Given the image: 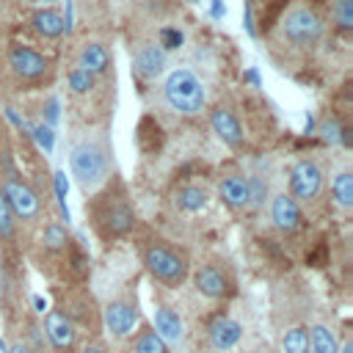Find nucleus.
<instances>
[{"label": "nucleus", "mask_w": 353, "mask_h": 353, "mask_svg": "<svg viewBox=\"0 0 353 353\" xmlns=\"http://www.w3.org/2000/svg\"><path fill=\"white\" fill-rule=\"evenodd\" d=\"M163 94H165V102L176 110V113H199L204 108V85L201 80L188 72V69H176L165 77V85H163Z\"/></svg>", "instance_id": "1"}, {"label": "nucleus", "mask_w": 353, "mask_h": 353, "mask_svg": "<svg viewBox=\"0 0 353 353\" xmlns=\"http://www.w3.org/2000/svg\"><path fill=\"white\" fill-rule=\"evenodd\" d=\"M143 265L165 287H179L185 281V276H188V259H185V254H179L176 248H171L165 243H152L143 251Z\"/></svg>", "instance_id": "2"}, {"label": "nucleus", "mask_w": 353, "mask_h": 353, "mask_svg": "<svg viewBox=\"0 0 353 353\" xmlns=\"http://www.w3.org/2000/svg\"><path fill=\"white\" fill-rule=\"evenodd\" d=\"M69 163H72V171L77 176V182L85 188V190H94L105 174H108V163H105V154L97 143H77L69 154Z\"/></svg>", "instance_id": "3"}, {"label": "nucleus", "mask_w": 353, "mask_h": 353, "mask_svg": "<svg viewBox=\"0 0 353 353\" xmlns=\"http://www.w3.org/2000/svg\"><path fill=\"white\" fill-rule=\"evenodd\" d=\"M99 199H102V204H99V210H97V223L102 226V232H105L108 237H121V234H127V232L132 229V223H135V212H132V207L127 204L124 193H121V196L105 193V196H99Z\"/></svg>", "instance_id": "4"}, {"label": "nucleus", "mask_w": 353, "mask_h": 353, "mask_svg": "<svg viewBox=\"0 0 353 353\" xmlns=\"http://www.w3.org/2000/svg\"><path fill=\"white\" fill-rule=\"evenodd\" d=\"M3 196H6V201H8V207H11V212H14V218H22V221H33L36 215H39V210H41V204H39V196H36V190L28 185V182H22L14 171H8L6 174V179H3Z\"/></svg>", "instance_id": "5"}, {"label": "nucleus", "mask_w": 353, "mask_h": 353, "mask_svg": "<svg viewBox=\"0 0 353 353\" xmlns=\"http://www.w3.org/2000/svg\"><path fill=\"white\" fill-rule=\"evenodd\" d=\"M281 30L292 44H314L323 33V22L312 8H292L284 17Z\"/></svg>", "instance_id": "6"}, {"label": "nucleus", "mask_w": 353, "mask_h": 353, "mask_svg": "<svg viewBox=\"0 0 353 353\" xmlns=\"http://www.w3.org/2000/svg\"><path fill=\"white\" fill-rule=\"evenodd\" d=\"M290 190H292V199L298 201H314L323 190V171L317 163L312 160H298L292 168H290Z\"/></svg>", "instance_id": "7"}, {"label": "nucleus", "mask_w": 353, "mask_h": 353, "mask_svg": "<svg viewBox=\"0 0 353 353\" xmlns=\"http://www.w3.org/2000/svg\"><path fill=\"white\" fill-rule=\"evenodd\" d=\"M102 320H105V328L113 336H130L132 328L138 325V306L130 298H116L105 306Z\"/></svg>", "instance_id": "8"}, {"label": "nucleus", "mask_w": 353, "mask_h": 353, "mask_svg": "<svg viewBox=\"0 0 353 353\" xmlns=\"http://www.w3.org/2000/svg\"><path fill=\"white\" fill-rule=\"evenodd\" d=\"M8 63L14 69V74H19L22 80H36L47 72V61L44 55H39L36 50L30 47H22V44H14L8 50Z\"/></svg>", "instance_id": "9"}, {"label": "nucleus", "mask_w": 353, "mask_h": 353, "mask_svg": "<svg viewBox=\"0 0 353 353\" xmlns=\"http://www.w3.org/2000/svg\"><path fill=\"white\" fill-rule=\"evenodd\" d=\"M44 331H47L50 342H52L58 350H72V347H74L77 331H74V323L69 320L66 312H50V314L44 317Z\"/></svg>", "instance_id": "10"}, {"label": "nucleus", "mask_w": 353, "mask_h": 353, "mask_svg": "<svg viewBox=\"0 0 353 353\" xmlns=\"http://www.w3.org/2000/svg\"><path fill=\"white\" fill-rule=\"evenodd\" d=\"M154 331H157V336H160L165 345H179V342H182L185 325H182V317L176 314L174 306L160 303V306L154 309Z\"/></svg>", "instance_id": "11"}, {"label": "nucleus", "mask_w": 353, "mask_h": 353, "mask_svg": "<svg viewBox=\"0 0 353 353\" xmlns=\"http://www.w3.org/2000/svg\"><path fill=\"white\" fill-rule=\"evenodd\" d=\"M193 281H196V290H199L201 295H207V298H223V295H229V290H232L226 273H223L221 268H215V265L199 268L196 276H193Z\"/></svg>", "instance_id": "12"}, {"label": "nucleus", "mask_w": 353, "mask_h": 353, "mask_svg": "<svg viewBox=\"0 0 353 353\" xmlns=\"http://www.w3.org/2000/svg\"><path fill=\"white\" fill-rule=\"evenodd\" d=\"M207 334H210V342L215 350H232L243 339V325L232 317H215L210 323Z\"/></svg>", "instance_id": "13"}, {"label": "nucleus", "mask_w": 353, "mask_h": 353, "mask_svg": "<svg viewBox=\"0 0 353 353\" xmlns=\"http://www.w3.org/2000/svg\"><path fill=\"white\" fill-rule=\"evenodd\" d=\"M270 215H273V221H276V226H279L281 232H295V229L301 226V210H298L295 199L287 196V193H279V196L273 199Z\"/></svg>", "instance_id": "14"}, {"label": "nucleus", "mask_w": 353, "mask_h": 353, "mask_svg": "<svg viewBox=\"0 0 353 353\" xmlns=\"http://www.w3.org/2000/svg\"><path fill=\"white\" fill-rule=\"evenodd\" d=\"M210 124H212V130L218 132V138H221V141H226L229 146H240V143H243V130H240L237 119H234L229 110H223V108L212 110Z\"/></svg>", "instance_id": "15"}, {"label": "nucleus", "mask_w": 353, "mask_h": 353, "mask_svg": "<svg viewBox=\"0 0 353 353\" xmlns=\"http://www.w3.org/2000/svg\"><path fill=\"white\" fill-rule=\"evenodd\" d=\"M218 193L229 207H245L248 204V179L240 174H229L221 179Z\"/></svg>", "instance_id": "16"}, {"label": "nucleus", "mask_w": 353, "mask_h": 353, "mask_svg": "<svg viewBox=\"0 0 353 353\" xmlns=\"http://www.w3.org/2000/svg\"><path fill=\"white\" fill-rule=\"evenodd\" d=\"M33 28L44 39H58L63 33V17L58 11H52V8H39L33 14Z\"/></svg>", "instance_id": "17"}, {"label": "nucleus", "mask_w": 353, "mask_h": 353, "mask_svg": "<svg viewBox=\"0 0 353 353\" xmlns=\"http://www.w3.org/2000/svg\"><path fill=\"white\" fill-rule=\"evenodd\" d=\"M163 66H165V55H163V50H154V47L141 50L135 58V69L141 77H157L163 72Z\"/></svg>", "instance_id": "18"}, {"label": "nucleus", "mask_w": 353, "mask_h": 353, "mask_svg": "<svg viewBox=\"0 0 353 353\" xmlns=\"http://www.w3.org/2000/svg\"><path fill=\"white\" fill-rule=\"evenodd\" d=\"M132 353H168V345L157 336V331L152 325H143L141 331H135Z\"/></svg>", "instance_id": "19"}, {"label": "nucleus", "mask_w": 353, "mask_h": 353, "mask_svg": "<svg viewBox=\"0 0 353 353\" xmlns=\"http://www.w3.org/2000/svg\"><path fill=\"white\" fill-rule=\"evenodd\" d=\"M83 72H88L91 77L94 74H99V72H105L108 69V52H105V47L102 44H88L83 52H80V63H77Z\"/></svg>", "instance_id": "20"}, {"label": "nucleus", "mask_w": 353, "mask_h": 353, "mask_svg": "<svg viewBox=\"0 0 353 353\" xmlns=\"http://www.w3.org/2000/svg\"><path fill=\"white\" fill-rule=\"evenodd\" d=\"M306 353H339L336 336L325 325H314L309 331V347H306Z\"/></svg>", "instance_id": "21"}, {"label": "nucleus", "mask_w": 353, "mask_h": 353, "mask_svg": "<svg viewBox=\"0 0 353 353\" xmlns=\"http://www.w3.org/2000/svg\"><path fill=\"white\" fill-rule=\"evenodd\" d=\"M207 204V190L196 188V185H185L176 190V207L185 212H199Z\"/></svg>", "instance_id": "22"}, {"label": "nucleus", "mask_w": 353, "mask_h": 353, "mask_svg": "<svg viewBox=\"0 0 353 353\" xmlns=\"http://www.w3.org/2000/svg\"><path fill=\"white\" fill-rule=\"evenodd\" d=\"M331 193H334V201L339 207H353V174L350 171H339L334 176V185H331Z\"/></svg>", "instance_id": "23"}, {"label": "nucleus", "mask_w": 353, "mask_h": 353, "mask_svg": "<svg viewBox=\"0 0 353 353\" xmlns=\"http://www.w3.org/2000/svg\"><path fill=\"white\" fill-rule=\"evenodd\" d=\"M281 347H284V353H306V347H309V334H306V328L298 325V328L284 331Z\"/></svg>", "instance_id": "24"}, {"label": "nucleus", "mask_w": 353, "mask_h": 353, "mask_svg": "<svg viewBox=\"0 0 353 353\" xmlns=\"http://www.w3.org/2000/svg\"><path fill=\"white\" fill-rule=\"evenodd\" d=\"M66 243H69V237H66V229H63V226L50 223V226L44 229V245H47L50 251H61V248H66Z\"/></svg>", "instance_id": "25"}, {"label": "nucleus", "mask_w": 353, "mask_h": 353, "mask_svg": "<svg viewBox=\"0 0 353 353\" xmlns=\"http://www.w3.org/2000/svg\"><path fill=\"white\" fill-rule=\"evenodd\" d=\"M334 22L342 30L353 28V0H334Z\"/></svg>", "instance_id": "26"}, {"label": "nucleus", "mask_w": 353, "mask_h": 353, "mask_svg": "<svg viewBox=\"0 0 353 353\" xmlns=\"http://www.w3.org/2000/svg\"><path fill=\"white\" fill-rule=\"evenodd\" d=\"M14 237V212L0 190V240H11Z\"/></svg>", "instance_id": "27"}, {"label": "nucleus", "mask_w": 353, "mask_h": 353, "mask_svg": "<svg viewBox=\"0 0 353 353\" xmlns=\"http://www.w3.org/2000/svg\"><path fill=\"white\" fill-rule=\"evenodd\" d=\"M265 196H268V185H265L259 176H251V179H248V204L259 207V204L265 201Z\"/></svg>", "instance_id": "28"}, {"label": "nucleus", "mask_w": 353, "mask_h": 353, "mask_svg": "<svg viewBox=\"0 0 353 353\" xmlns=\"http://www.w3.org/2000/svg\"><path fill=\"white\" fill-rule=\"evenodd\" d=\"M91 83H94V77H91L88 72H83V69H74V72L69 74V85H72L74 94H85V91L91 88Z\"/></svg>", "instance_id": "29"}, {"label": "nucleus", "mask_w": 353, "mask_h": 353, "mask_svg": "<svg viewBox=\"0 0 353 353\" xmlns=\"http://www.w3.org/2000/svg\"><path fill=\"white\" fill-rule=\"evenodd\" d=\"M33 135H36V141H39V146H41L44 152H52V130H50L47 124H39V127L33 130Z\"/></svg>", "instance_id": "30"}, {"label": "nucleus", "mask_w": 353, "mask_h": 353, "mask_svg": "<svg viewBox=\"0 0 353 353\" xmlns=\"http://www.w3.org/2000/svg\"><path fill=\"white\" fill-rule=\"evenodd\" d=\"M160 39H163V44H165L168 50H179V47H182V33L174 30V28H165V30L160 33Z\"/></svg>", "instance_id": "31"}, {"label": "nucleus", "mask_w": 353, "mask_h": 353, "mask_svg": "<svg viewBox=\"0 0 353 353\" xmlns=\"http://www.w3.org/2000/svg\"><path fill=\"white\" fill-rule=\"evenodd\" d=\"M323 132H325L328 141H339V135H342L345 130H339L336 121H325V124H323ZM342 138H345V135H342ZM345 141H347V138H345Z\"/></svg>", "instance_id": "32"}, {"label": "nucleus", "mask_w": 353, "mask_h": 353, "mask_svg": "<svg viewBox=\"0 0 353 353\" xmlns=\"http://www.w3.org/2000/svg\"><path fill=\"white\" fill-rule=\"evenodd\" d=\"M55 185H58V196L63 199L66 196V176H63V171H55Z\"/></svg>", "instance_id": "33"}, {"label": "nucleus", "mask_w": 353, "mask_h": 353, "mask_svg": "<svg viewBox=\"0 0 353 353\" xmlns=\"http://www.w3.org/2000/svg\"><path fill=\"white\" fill-rule=\"evenodd\" d=\"M55 108H58V102H55V99H50V102H47V119H50V121H55V119H58V110H55Z\"/></svg>", "instance_id": "34"}, {"label": "nucleus", "mask_w": 353, "mask_h": 353, "mask_svg": "<svg viewBox=\"0 0 353 353\" xmlns=\"http://www.w3.org/2000/svg\"><path fill=\"white\" fill-rule=\"evenodd\" d=\"M8 353H33L28 345H22V342H14L11 347H8Z\"/></svg>", "instance_id": "35"}, {"label": "nucleus", "mask_w": 353, "mask_h": 353, "mask_svg": "<svg viewBox=\"0 0 353 353\" xmlns=\"http://www.w3.org/2000/svg\"><path fill=\"white\" fill-rule=\"evenodd\" d=\"M212 17H223V3L221 0L212 3Z\"/></svg>", "instance_id": "36"}, {"label": "nucleus", "mask_w": 353, "mask_h": 353, "mask_svg": "<svg viewBox=\"0 0 353 353\" xmlns=\"http://www.w3.org/2000/svg\"><path fill=\"white\" fill-rule=\"evenodd\" d=\"M80 353H105V350H102V347H94V345H88V347H83Z\"/></svg>", "instance_id": "37"}, {"label": "nucleus", "mask_w": 353, "mask_h": 353, "mask_svg": "<svg viewBox=\"0 0 353 353\" xmlns=\"http://www.w3.org/2000/svg\"><path fill=\"white\" fill-rule=\"evenodd\" d=\"M33 303H36V309H39V312H44V301H41V298H39V295H36V298H33Z\"/></svg>", "instance_id": "38"}, {"label": "nucleus", "mask_w": 353, "mask_h": 353, "mask_svg": "<svg viewBox=\"0 0 353 353\" xmlns=\"http://www.w3.org/2000/svg\"><path fill=\"white\" fill-rule=\"evenodd\" d=\"M30 3H41V6H50V3H58V0H30Z\"/></svg>", "instance_id": "39"}, {"label": "nucleus", "mask_w": 353, "mask_h": 353, "mask_svg": "<svg viewBox=\"0 0 353 353\" xmlns=\"http://www.w3.org/2000/svg\"><path fill=\"white\" fill-rule=\"evenodd\" d=\"M248 353H270L268 347H254V350H248Z\"/></svg>", "instance_id": "40"}, {"label": "nucleus", "mask_w": 353, "mask_h": 353, "mask_svg": "<svg viewBox=\"0 0 353 353\" xmlns=\"http://www.w3.org/2000/svg\"><path fill=\"white\" fill-rule=\"evenodd\" d=\"M342 353H353V345H345V347H342Z\"/></svg>", "instance_id": "41"}]
</instances>
